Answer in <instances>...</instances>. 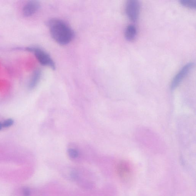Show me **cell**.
Here are the masks:
<instances>
[{"instance_id":"7c38bea8","label":"cell","mask_w":196,"mask_h":196,"mask_svg":"<svg viewBox=\"0 0 196 196\" xmlns=\"http://www.w3.org/2000/svg\"><path fill=\"white\" fill-rule=\"evenodd\" d=\"M22 194L23 196H30L31 194V190L27 187L24 188L22 190Z\"/></svg>"},{"instance_id":"7a4b0ae2","label":"cell","mask_w":196,"mask_h":196,"mask_svg":"<svg viewBox=\"0 0 196 196\" xmlns=\"http://www.w3.org/2000/svg\"><path fill=\"white\" fill-rule=\"evenodd\" d=\"M26 51L32 53L39 63L43 66L49 67L53 70H55V64L52 58L49 54L39 47L31 46L26 48Z\"/></svg>"},{"instance_id":"8992f818","label":"cell","mask_w":196,"mask_h":196,"mask_svg":"<svg viewBox=\"0 0 196 196\" xmlns=\"http://www.w3.org/2000/svg\"><path fill=\"white\" fill-rule=\"evenodd\" d=\"M40 6V3L38 1L33 0L27 2L22 8L23 16L26 17L32 16L39 10Z\"/></svg>"},{"instance_id":"30bf717a","label":"cell","mask_w":196,"mask_h":196,"mask_svg":"<svg viewBox=\"0 0 196 196\" xmlns=\"http://www.w3.org/2000/svg\"><path fill=\"white\" fill-rule=\"evenodd\" d=\"M68 154L71 158L75 159L77 158L79 155L78 151L76 149L70 148L68 150Z\"/></svg>"},{"instance_id":"5b68a950","label":"cell","mask_w":196,"mask_h":196,"mask_svg":"<svg viewBox=\"0 0 196 196\" xmlns=\"http://www.w3.org/2000/svg\"><path fill=\"white\" fill-rule=\"evenodd\" d=\"M117 171L121 178L124 180L129 179L131 177L132 170L131 166L126 161H122L118 164Z\"/></svg>"},{"instance_id":"277c9868","label":"cell","mask_w":196,"mask_h":196,"mask_svg":"<svg viewBox=\"0 0 196 196\" xmlns=\"http://www.w3.org/2000/svg\"><path fill=\"white\" fill-rule=\"evenodd\" d=\"M194 65V63L191 62L187 63L182 67L172 79L170 85L171 90H174L179 86L191 71Z\"/></svg>"},{"instance_id":"3957f363","label":"cell","mask_w":196,"mask_h":196,"mask_svg":"<svg viewBox=\"0 0 196 196\" xmlns=\"http://www.w3.org/2000/svg\"><path fill=\"white\" fill-rule=\"evenodd\" d=\"M140 12V4L137 0H128L125 6V12L128 18L133 22L138 21Z\"/></svg>"},{"instance_id":"8fae6325","label":"cell","mask_w":196,"mask_h":196,"mask_svg":"<svg viewBox=\"0 0 196 196\" xmlns=\"http://www.w3.org/2000/svg\"><path fill=\"white\" fill-rule=\"evenodd\" d=\"M14 123V121L11 118L7 119L5 120L2 123L3 128H8L11 127Z\"/></svg>"},{"instance_id":"4fadbf2b","label":"cell","mask_w":196,"mask_h":196,"mask_svg":"<svg viewBox=\"0 0 196 196\" xmlns=\"http://www.w3.org/2000/svg\"><path fill=\"white\" fill-rule=\"evenodd\" d=\"M3 128L2 123L1 122H0V130H2Z\"/></svg>"},{"instance_id":"9c48e42d","label":"cell","mask_w":196,"mask_h":196,"mask_svg":"<svg viewBox=\"0 0 196 196\" xmlns=\"http://www.w3.org/2000/svg\"><path fill=\"white\" fill-rule=\"evenodd\" d=\"M179 2L182 6L185 7L192 9H196V0H180Z\"/></svg>"},{"instance_id":"6da1fadb","label":"cell","mask_w":196,"mask_h":196,"mask_svg":"<svg viewBox=\"0 0 196 196\" xmlns=\"http://www.w3.org/2000/svg\"><path fill=\"white\" fill-rule=\"evenodd\" d=\"M48 26L52 37L58 44H68L74 38V33L73 30L61 20H51L48 22Z\"/></svg>"},{"instance_id":"52a82bcc","label":"cell","mask_w":196,"mask_h":196,"mask_svg":"<svg viewBox=\"0 0 196 196\" xmlns=\"http://www.w3.org/2000/svg\"><path fill=\"white\" fill-rule=\"evenodd\" d=\"M41 76V72L39 69L35 70L31 75L29 83L28 88L30 89H33L39 83Z\"/></svg>"},{"instance_id":"ba28073f","label":"cell","mask_w":196,"mask_h":196,"mask_svg":"<svg viewBox=\"0 0 196 196\" xmlns=\"http://www.w3.org/2000/svg\"><path fill=\"white\" fill-rule=\"evenodd\" d=\"M136 27L133 25H130L127 27L125 31V37L127 41H132L135 39L137 35Z\"/></svg>"}]
</instances>
